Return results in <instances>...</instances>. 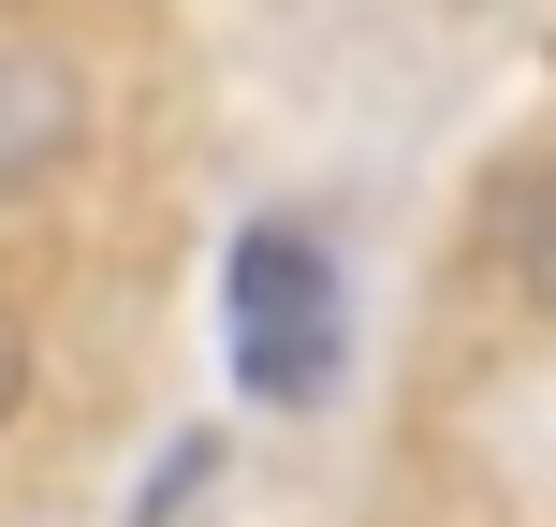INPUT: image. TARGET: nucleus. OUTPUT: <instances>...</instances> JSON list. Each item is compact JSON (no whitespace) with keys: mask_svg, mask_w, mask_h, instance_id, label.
Listing matches in <instances>:
<instances>
[{"mask_svg":"<svg viewBox=\"0 0 556 527\" xmlns=\"http://www.w3.org/2000/svg\"><path fill=\"white\" fill-rule=\"evenodd\" d=\"M235 381L264 396V411H323L337 366H352V278H337V235L293 221V205H264L250 235H235Z\"/></svg>","mask_w":556,"mask_h":527,"instance_id":"obj_1","label":"nucleus"},{"mask_svg":"<svg viewBox=\"0 0 556 527\" xmlns=\"http://www.w3.org/2000/svg\"><path fill=\"white\" fill-rule=\"evenodd\" d=\"M483 278L556 337V147H528V162L483 176Z\"/></svg>","mask_w":556,"mask_h":527,"instance_id":"obj_2","label":"nucleus"},{"mask_svg":"<svg viewBox=\"0 0 556 527\" xmlns=\"http://www.w3.org/2000/svg\"><path fill=\"white\" fill-rule=\"evenodd\" d=\"M74 103L88 88L59 59H0V191H29L45 162H74Z\"/></svg>","mask_w":556,"mask_h":527,"instance_id":"obj_3","label":"nucleus"},{"mask_svg":"<svg viewBox=\"0 0 556 527\" xmlns=\"http://www.w3.org/2000/svg\"><path fill=\"white\" fill-rule=\"evenodd\" d=\"M29 396H45V323H29V308L0 293V440L29 425Z\"/></svg>","mask_w":556,"mask_h":527,"instance_id":"obj_4","label":"nucleus"}]
</instances>
